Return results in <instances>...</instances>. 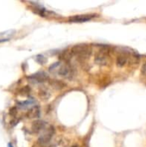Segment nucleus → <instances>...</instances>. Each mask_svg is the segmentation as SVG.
I'll use <instances>...</instances> for the list:
<instances>
[{
    "label": "nucleus",
    "mask_w": 146,
    "mask_h": 147,
    "mask_svg": "<svg viewBox=\"0 0 146 147\" xmlns=\"http://www.w3.org/2000/svg\"><path fill=\"white\" fill-rule=\"evenodd\" d=\"M71 54L75 56L77 59H78L79 60H85L91 54V47H89L86 44L77 45L72 47Z\"/></svg>",
    "instance_id": "f257e3e1"
},
{
    "label": "nucleus",
    "mask_w": 146,
    "mask_h": 147,
    "mask_svg": "<svg viewBox=\"0 0 146 147\" xmlns=\"http://www.w3.org/2000/svg\"><path fill=\"white\" fill-rule=\"evenodd\" d=\"M50 71H57L58 74L60 75L63 78H70L72 76V70L71 68V66L67 64H61L59 62L53 64L52 65H51V67L49 68Z\"/></svg>",
    "instance_id": "f03ea898"
},
{
    "label": "nucleus",
    "mask_w": 146,
    "mask_h": 147,
    "mask_svg": "<svg viewBox=\"0 0 146 147\" xmlns=\"http://www.w3.org/2000/svg\"><path fill=\"white\" fill-rule=\"evenodd\" d=\"M95 61L97 65H102V66H106L110 65L111 63V58L109 55V53L107 49H102L98 52V53H96V58H95Z\"/></svg>",
    "instance_id": "7ed1b4c3"
},
{
    "label": "nucleus",
    "mask_w": 146,
    "mask_h": 147,
    "mask_svg": "<svg viewBox=\"0 0 146 147\" xmlns=\"http://www.w3.org/2000/svg\"><path fill=\"white\" fill-rule=\"evenodd\" d=\"M54 134V129L52 127H49L48 128L45 129L43 133L40 134V136L38 139V143L41 146H46L52 140V137Z\"/></svg>",
    "instance_id": "20e7f679"
},
{
    "label": "nucleus",
    "mask_w": 146,
    "mask_h": 147,
    "mask_svg": "<svg viewBox=\"0 0 146 147\" xmlns=\"http://www.w3.org/2000/svg\"><path fill=\"white\" fill-rule=\"evenodd\" d=\"M95 16H96V15H94V14H92V15H89V14L77 15V16H73L70 17L69 18V21L71 22H83L90 21Z\"/></svg>",
    "instance_id": "39448f33"
},
{
    "label": "nucleus",
    "mask_w": 146,
    "mask_h": 147,
    "mask_svg": "<svg viewBox=\"0 0 146 147\" xmlns=\"http://www.w3.org/2000/svg\"><path fill=\"white\" fill-rule=\"evenodd\" d=\"M45 127H46V123L43 121H35L32 123L31 131L34 134H38L41 131H44Z\"/></svg>",
    "instance_id": "423d86ee"
},
{
    "label": "nucleus",
    "mask_w": 146,
    "mask_h": 147,
    "mask_svg": "<svg viewBox=\"0 0 146 147\" xmlns=\"http://www.w3.org/2000/svg\"><path fill=\"white\" fill-rule=\"evenodd\" d=\"M40 108L37 106H34L28 110V112L26 113V117L28 119H35V118L40 117Z\"/></svg>",
    "instance_id": "0eeeda50"
},
{
    "label": "nucleus",
    "mask_w": 146,
    "mask_h": 147,
    "mask_svg": "<svg viewBox=\"0 0 146 147\" xmlns=\"http://www.w3.org/2000/svg\"><path fill=\"white\" fill-rule=\"evenodd\" d=\"M46 77L44 73H36L34 75H31L28 78V79L29 81H31L34 84H37V83H42L46 80Z\"/></svg>",
    "instance_id": "6e6552de"
},
{
    "label": "nucleus",
    "mask_w": 146,
    "mask_h": 147,
    "mask_svg": "<svg viewBox=\"0 0 146 147\" xmlns=\"http://www.w3.org/2000/svg\"><path fill=\"white\" fill-rule=\"evenodd\" d=\"M129 61V56L127 53H120L117 58V65L119 66H124L126 65Z\"/></svg>",
    "instance_id": "1a4fd4ad"
},
{
    "label": "nucleus",
    "mask_w": 146,
    "mask_h": 147,
    "mask_svg": "<svg viewBox=\"0 0 146 147\" xmlns=\"http://www.w3.org/2000/svg\"><path fill=\"white\" fill-rule=\"evenodd\" d=\"M14 34H15V30H8V31L0 33V43L9 40V39L13 36Z\"/></svg>",
    "instance_id": "9d476101"
},
{
    "label": "nucleus",
    "mask_w": 146,
    "mask_h": 147,
    "mask_svg": "<svg viewBox=\"0 0 146 147\" xmlns=\"http://www.w3.org/2000/svg\"><path fill=\"white\" fill-rule=\"evenodd\" d=\"M50 92H49V90L46 89V88H45V87H41L40 89V90H39V96L40 97V99H42V100H47L49 97H50Z\"/></svg>",
    "instance_id": "9b49d317"
},
{
    "label": "nucleus",
    "mask_w": 146,
    "mask_h": 147,
    "mask_svg": "<svg viewBox=\"0 0 146 147\" xmlns=\"http://www.w3.org/2000/svg\"><path fill=\"white\" fill-rule=\"evenodd\" d=\"M34 104V102L33 101H26V102H17V106L21 109H27L28 107L29 106H32Z\"/></svg>",
    "instance_id": "f8f14e48"
},
{
    "label": "nucleus",
    "mask_w": 146,
    "mask_h": 147,
    "mask_svg": "<svg viewBox=\"0 0 146 147\" xmlns=\"http://www.w3.org/2000/svg\"><path fill=\"white\" fill-rule=\"evenodd\" d=\"M29 92H30V88L28 86H25L19 90V94L21 96H28Z\"/></svg>",
    "instance_id": "ddd939ff"
},
{
    "label": "nucleus",
    "mask_w": 146,
    "mask_h": 147,
    "mask_svg": "<svg viewBox=\"0 0 146 147\" xmlns=\"http://www.w3.org/2000/svg\"><path fill=\"white\" fill-rule=\"evenodd\" d=\"M16 113H17V110H16V108H15V107H13V108H11V109H10V110H9V114H10V115H11V116H15Z\"/></svg>",
    "instance_id": "4468645a"
},
{
    "label": "nucleus",
    "mask_w": 146,
    "mask_h": 147,
    "mask_svg": "<svg viewBox=\"0 0 146 147\" xmlns=\"http://www.w3.org/2000/svg\"><path fill=\"white\" fill-rule=\"evenodd\" d=\"M37 60H38V62L39 63H40V64H42V63H45V61L46 60L42 55H39L38 57H37Z\"/></svg>",
    "instance_id": "2eb2a0df"
},
{
    "label": "nucleus",
    "mask_w": 146,
    "mask_h": 147,
    "mask_svg": "<svg viewBox=\"0 0 146 147\" xmlns=\"http://www.w3.org/2000/svg\"><path fill=\"white\" fill-rule=\"evenodd\" d=\"M142 71H143V73H146V62L142 66Z\"/></svg>",
    "instance_id": "dca6fc26"
},
{
    "label": "nucleus",
    "mask_w": 146,
    "mask_h": 147,
    "mask_svg": "<svg viewBox=\"0 0 146 147\" xmlns=\"http://www.w3.org/2000/svg\"><path fill=\"white\" fill-rule=\"evenodd\" d=\"M8 147H13V146H12V144H11V143H9V144L8 145Z\"/></svg>",
    "instance_id": "f3484780"
},
{
    "label": "nucleus",
    "mask_w": 146,
    "mask_h": 147,
    "mask_svg": "<svg viewBox=\"0 0 146 147\" xmlns=\"http://www.w3.org/2000/svg\"><path fill=\"white\" fill-rule=\"evenodd\" d=\"M71 147H79V146L78 145H74V146H72Z\"/></svg>",
    "instance_id": "a211bd4d"
}]
</instances>
